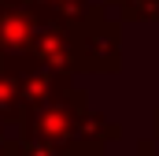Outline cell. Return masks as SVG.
I'll return each mask as SVG.
<instances>
[{
  "instance_id": "6da1fadb",
  "label": "cell",
  "mask_w": 159,
  "mask_h": 156,
  "mask_svg": "<svg viewBox=\"0 0 159 156\" xmlns=\"http://www.w3.org/2000/svg\"><path fill=\"white\" fill-rule=\"evenodd\" d=\"M34 34H37V26H34V19H30V11H22V7H0V56H22L30 45H34Z\"/></svg>"
}]
</instances>
